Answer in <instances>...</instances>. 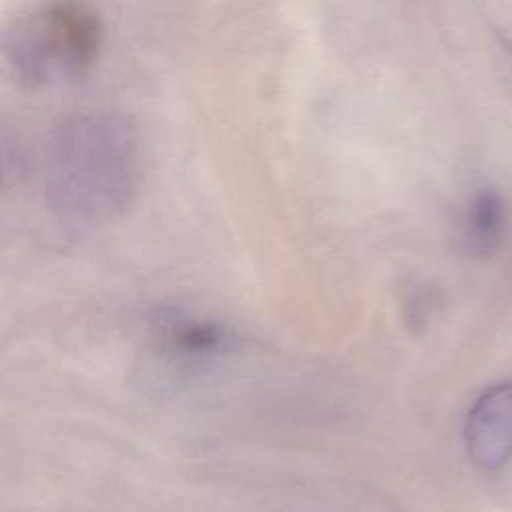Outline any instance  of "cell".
Masks as SVG:
<instances>
[{
  "label": "cell",
  "instance_id": "obj_1",
  "mask_svg": "<svg viewBox=\"0 0 512 512\" xmlns=\"http://www.w3.org/2000/svg\"><path fill=\"white\" fill-rule=\"evenodd\" d=\"M142 144L132 118L112 110L66 118L52 140L46 196L64 220L106 224L136 200Z\"/></svg>",
  "mask_w": 512,
  "mask_h": 512
},
{
  "label": "cell",
  "instance_id": "obj_2",
  "mask_svg": "<svg viewBox=\"0 0 512 512\" xmlns=\"http://www.w3.org/2000/svg\"><path fill=\"white\" fill-rule=\"evenodd\" d=\"M104 26L84 0H50L0 34V56L18 84L40 88L82 78L98 60Z\"/></svg>",
  "mask_w": 512,
  "mask_h": 512
},
{
  "label": "cell",
  "instance_id": "obj_3",
  "mask_svg": "<svg viewBox=\"0 0 512 512\" xmlns=\"http://www.w3.org/2000/svg\"><path fill=\"white\" fill-rule=\"evenodd\" d=\"M464 438L470 458L496 470L512 456V382H500L482 392L470 406Z\"/></svg>",
  "mask_w": 512,
  "mask_h": 512
},
{
  "label": "cell",
  "instance_id": "obj_4",
  "mask_svg": "<svg viewBox=\"0 0 512 512\" xmlns=\"http://www.w3.org/2000/svg\"><path fill=\"white\" fill-rule=\"evenodd\" d=\"M160 328L164 346L178 356L206 358L232 348L230 332L212 322L170 316L160 324Z\"/></svg>",
  "mask_w": 512,
  "mask_h": 512
},
{
  "label": "cell",
  "instance_id": "obj_5",
  "mask_svg": "<svg viewBox=\"0 0 512 512\" xmlns=\"http://www.w3.org/2000/svg\"><path fill=\"white\" fill-rule=\"evenodd\" d=\"M506 234V208L492 190L480 192L468 212L464 244L474 258H490Z\"/></svg>",
  "mask_w": 512,
  "mask_h": 512
},
{
  "label": "cell",
  "instance_id": "obj_6",
  "mask_svg": "<svg viewBox=\"0 0 512 512\" xmlns=\"http://www.w3.org/2000/svg\"><path fill=\"white\" fill-rule=\"evenodd\" d=\"M4 178V158H2V150H0V182Z\"/></svg>",
  "mask_w": 512,
  "mask_h": 512
}]
</instances>
